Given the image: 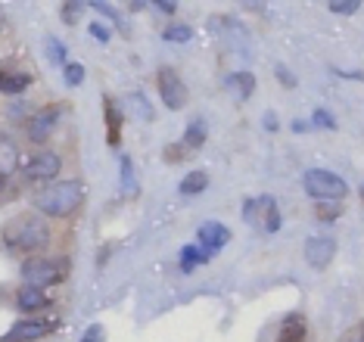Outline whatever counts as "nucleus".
<instances>
[{"label":"nucleus","mask_w":364,"mask_h":342,"mask_svg":"<svg viewBox=\"0 0 364 342\" xmlns=\"http://www.w3.org/2000/svg\"><path fill=\"white\" fill-rule=\"evenodd\" d=\"M0 240L10 252H38L50 243V224H47L44 215H35V212H22V215H13L10 221L0 228Z\"/></svg>","instance_id":"obj_1"},{"label":"nucleus","mask_w":364,"mask_h":342,"mask_svg":"<svg viewBox=\"0 0 364 342\" xmlns=\"http://www.w3.org/2000/svg\"><path fill=\"white\" fill-rule=\"evenodd\" d=\"M81 203H85V187L81 181H56V183H47L44 190H38L31 196V205L38 208L44 218H69L75 215Z\"/></svg>","instance_id":"obj_2"},{"label":"nucleus","mask_w":364,"mask_h":342,"mask_svg":"<svg viewBox=\"0 0 364 342\" xmlns=\"http://www.w3.org/2000/svg\"><path fill=\"white\" fill-rule=\"evenodd\" d=\"M69 277V258L65 255H53V258H28L22 262V280L26 287H35V289H47V287H60Z\"/></svg>","instance_id":"obj_3"},{"label":"nucleus","mask_w":364,"mask_h":342,"mask_svg":"<svg viewBox=\"0 0 364 342\" xmlns=\"http://www.w3.org/2000/svg\"><path fill=\"white\" fill-rule=\"evenodd\" d=\"M302 187L318 203H339V199H346V193H349V183L327 169H309L302 174Z\"/></svg>","instance_id":"obj_4"},{"label":"nucleus","mask_w":364,"mask_h":342,"mask_svg":"<svg viewBox=\"0 0 364 342\" xmlns=\"http://www.w3.org/2000/svg\"><path fill=\"white\" fill-rule=\"evenodd\" d=\"M243 218L259 228L264 233H277L280 230V208L274 196H255L243 203Z\"/></svg>","instance_id":"obj_5"},{"label":"nucleus","mask_w":364,"mask_h":342,"mask_svg":"<svg viewBox=\"0 0 364 342\" xmlns=\"http://www.w3.org/2000/svg\"><path fill=\"white\" fill-rule=\"evenodd\" d=\"M156 87H159V97H162V103H165V109H171V112H181L187 106V85H184V78L178 75V69H171V65H162L159 72H156Z\"/></svg>","instance_id":"obj_6"},{"label":"nucleus","mask_w":364,"mask_h":342,"mask_svg":"<svg viewBox=\"0 0 364 342\" xmlns=\"http://www.w3.org/2000/svg\"><path fill=\"white\" fill-rule=\"evenodd\" d=\"M53 330H60V321L26 318V321H16L13 327L4 333V342H38V339L50 336Z\"/></svg>","instance_id":"obj_7"},{"label":"nucleus","mask_w":364,"mask_h":342,"mask_svg":"<svg viewBox=\"0 0 364 342\" xmlns=\"http://www.w3.org/2000/svg\"><path fill=\"white\" fill-rule=\"evenodd\" d=\"M60 171H63L60 153H38L22 165V178H26L28 183H50Z\"/></svg>","instance_id":"obj_8"},{"label":"nucleus","mask_w":364,"mask_h":342,"mask_svg":"<svg viewBox=\"0 0 364 342\" xmlns=\"http://www.w3.org/2000/svg\"><path fill=\"white\" fill-rule=\"evenodd\" d=\"M63 109H65L63 103H50V106H44V109H38L35 115H31V119L26 122V134H28L31 144H44V140L53 134Z\"/></svg>","instance_id":"obj_9"},{"label":"nucleus","mask_w":364,"mask_h":342,"mask_svg":"<svg viewBox=\"0 0 364 342\" xmlns=\"http://www.w3.org/2000/svg\"><path fill=\"white\" fill-rule=\"evenodd\" d=\"M302 252H305V262H309L314 271H324L336 258V240L327 237V233H321V237H309Z\"/></svg>","instance_id":"obj_10"},{"label":"nucleus","mask_w":364,"mask_h":342,"mask_svg":"<svg viewBox=\"0 0 364 342\" xmlns=\"http://www.w3.org/2000/svg\"><path fill=\"white\" fill-rule=\"evenodd\" d=\"M196 240H200V249H205L209 255H215L218 249H225L230 243V230L221 221H205L200 230H196Z\"/></svg>","instance_id":"obj_11"},{"label":"nucleus","mask_w":364,"mask_h":342,"mask_svg":"<svg viewBox=\"0 0 364 342\" xmlns=\"http://www.w3.org/2000/svg\"><path fill=\"white\" fill-rule=\"evenodd\" d=\"M225 90L237 103H246L252 94H255V75L252 72H234L225 78Z\"/></svg>","instance_id":"obj_12"},{"label":"nucleus","mask_w":364,"mask_h":342,"mask_svg":"<svg viewBox=\"0 0 364 342\" xmlns=\"http://www.w3.org/2000/svg\"><path fill=\"white\" fill-rule=\"evenodd\" d=\"M103 119H106V144L119 146L122 140V109L115 97H103Z\"/></svg>","instance_id":"obj_13"},{"label":"nucleus","mask_w":364,"mask_h":342,"mask_svg":"<svg viewBox=\"0 0 364 342\" xmlns=\"http://www.w3.org/2000/svg\"><path fill=\"white\" fill-rule=\"evenodd\" d=\"M16 308L19 311H44V308H50V299H47L44 289H35V287H22L19 293H16Z\"/></svg>","instance_id":"obj_14"},{"label":"nucleus","mask_w":364,"mask_h":342,"mask_svg":"<svg viewBox=\"0 0 364 342\" xmlns=\"http://www.w3.org/2000/svg\"><path fill=\"white\" fill-rule=\"evenodd\" d=\"M305 336H309V324H305L302 314H299V311L287 314L284 324H280L277 342H305Z\"/></svg>","instance_id":"obj_15"},{"label":"nucleus","mask_w":364,"mask_h":342,"mask_svg":"<svg viewBox=\"0 0 364 342\" xmlns=\"http://www.w3.org/2000/svg\"><path fill=\"white\" fill-rule=\"evenodd\" d=\"M19 169V146H16V140L10 134H4L0 131V174H10Z\"/></svg>","instance_id":"obj_16"},{"label":"nucleus","mask_w":364,"mask_h":342,"mask_svg":"<svg viewBox=\"0 0 364 342\" xmlns=\"http://www.w3.org/2000/svg\"><path fill=\"white\" fill-rule=\"evenodd\" d=\"M122 106H125V109L134 115L137 122H153V115H156L153 106H150V100L140 94V90H131V94L122 97Z\"/></svg>","instance_id":"obj_17"},{"label":"nucleus","mask_w":364,"mask_h":342,"mask_svg":"<svg viewBox=\"0 0 364 342\" xmlns=\"http://www.w3.org/2000/svg\"><path fill=\"white\" fill-rule=\"evenodd\" d=\"M31 85L28 72H0V94H22Z\"/></svg>","instance_id":"obj_18"},{"label":"nucleus","mask_w":364,"mask_h":342,"mask_svg":"<svg viewBox=\"0 0 364 342\" xmlns=\"http://www.w3.org/2000/svg\"><path fill=\"white\" fill-rule=\"evenodd\" d=\"M203 144H205V122H203V119H196V122H190V124H187L181 146H184L187 153H193V149H200Z\"/></svg>","instance_id":"obj_19"},{"label":"nucleus","mask_w":364,"mask_h":342,"mask_svg":"<svg viewBox=\"0 0 364 342\" xmlns=\"http://www.w3.org/2000/svg\"><path fill=\"white\" fill-rule=\"evenodd\" d=\"M209 252H205V249H200V246H184V249H181V271H193L196 268V264H205V262H209Z\"/></svg>","instance_id":"obj_20"},{"label":"nucleus","mask_w":364,"mask_h":342,"mask_svg":"<svg viewBox=\"0 0 364 342\" xmlns=\"http://www.w3.org/2000/svg\"><path fill=\"white\" fill-rule=\"evenodd\" d=\"M205 187H209V174H205V171H190V174H187V178H184V181H181V183H178V190H181V193H184V196L203 193V190H205Z\"/></svg>","instance_id":"obj_21"},{"label":"nucleus","mask_w":364,"mask_h":342,"mask_svg":"<svg viewBox=\"0 0 364 342\" xmlns=\"http://www.w3.org/2000/svg\"><path fill=\"white\" fill-rule=\"evenodd\" d=\"M119 174H122V187H125V196H134V193H137V178H134V165H131V156H122Z\"/></svg>","instance_id":"obj_22"},{"label":"nucleus","mask_w":364,"mask_h":342,"mask_svg":"<svg viewBox=\"0 0 364 342\" xmlns=\"http://www.w3.org/2000/svg\"><path fill=\"white\" fill-rule=\"evenodd\" d=\"M44 50H47V60H50L53 65H65V47H63V41H60V38L47 35Z\"/></svg>","instance_id":"obj_23"},{"label":"nucleus","mask_w":364,"mask_h":342,"mask_svg":"<svg viewBox=\"0 0 364 342\" xmlns=\"http://www.w3.org/2000/svg\"><path fill=\"white\" fill-rule=\"evenodd\" d=\"M85 65L81 63H65L63 65V78H65V85H72V87H78V85H85Z\"/></svg>","instance_id":"obj_24"},{"label":"nucleus","mask_w":364,"mask_h":342,"mask_svg":"<svg viewBox=\"0 0 364 342\" xmlns=\"http://www.w3.org/2000/svg\"><path fill=\"white\" fill-rule=\"evenodd\" d=\"M165 41H175V44H187L190 38H193V28L190 25H168V28L162 31Z\"/></svg>","instance_id":"obj_25"},{"label":"nucleus","mask_w":364,"mask_h":342,"mask_svg":"<svg viewBox=\"0 0 364 342\" xmlns=\"http://www.w3.org/2000/svg\"><path fill=\"white\" fill-rule=\"evenodd\" d=\"M327 10L330 13H339V16H352V13L361 10V4H358V0H330Z\"/></svg>","instance_id":"obj_26"},{"label":"nucleus","mask_w":364,"mask_h":342,"mask_svg":"<svg viewBox=\"0 0 364 342\" xmlns=\"http://www.w3.org/2000/svg\"><path fill=\"white\" fill-rule=\"evenodd\" d=\"M60 10H63L60 16H63V22H65V25H75V22H78V16H81V10H85V4H78V0H75V4H63Z\"/></svg>","instance_id":"obj_27"},{"label":"nucleus","mask_w":364,"mask_h":342,"mask_svg":"<svg viewBox=\"0 0 364 342\" xmlns=\"http://www.w3.org/2000/svg\"><path fill=\"white\" fill-rule=\"evenodd\" d=\"M78 342H106V330L100 327V324H90V327L85 330V336H81Z\"/></svg>","instance_id":"obj_28"},{"label":"nucleus","mask_w":364,"mask_h":342,"mask_svg":"<svg viewBox=\"0 0 364 342\" xmlns=\"http://www.w3.org/2000/svg\"><path fill=\"white\" fill-rule=\"evenodd\" d=\"M184 156H187V149L175 144V146H165V162H171V165H178V162H184Z\"/></svg>","instance_id":"obj_29"},{"label":"nucleus","mask_w":364,"mask_h":342,"mask_svg":"<svg viewBox=\"0 0 364 342\" xmlns=\"http://www.w3.org/2000/svg\"><path fill=\"white\" fill-rule=\"evenodd\" d=\"M90 10H97L100 16H106V19H112V22H122V19H119V13L112 10V4H103V0H94V4H90Z\"/></svg>","instance_id":"obj_30"},{"label":"nucleus","mask_w":364,"mask_h":342,"mask_svg":"<svg viewBox=\"0 0 364 342\" xmlns=\"http://www.w3.org/2000/svg\"><path fill=\"white\" fill-rule=\"evenodd\" d=\"M339 212H343L339 205H327V203H321V205H318V212H314V215H318L321 221H333V218H339Z\"/></svg>","instance_id":"obj_31"},{"label":"nucleus","mask_w":364,"mask_h":342,"mask_svg":"<svg viewBox=\"0 0 364 342\" xmlns=\"http://www.w3.org/2000/svg\"><path fill=\"white\" fill-rule=\"evenodd\" d=\"M311 122H314V124H321V128H336V119H333V115H330L327 109H314Z\"/></svg>","instance_id":"obj_32"},{"label":"nucleus","mask_w":364,"mask_h":342,"mask_svg":"<svg viewBox=\"0 0 364 342\" xmlns=\"http://www.w3.org/2000/svg\"><path fill=\"white\" fill-rule=\"evenodd\" d=\"M339 342H364V324H355L352 330H346Z\"/></svg>","instance_id":"obj_33"},{"label":"nucleus","mask_w":364,"mask_h":342,"mask_svg":"<svg viewBox=\"0 0 364 342\" xmlns=\"http://www.w3.org/2000/svg\"><path fill=\"white\" fill-rule=\"evenodd\" d=\"M13 183H10V178H6V174H0V205L6 203V199H13Z\"/></svg>","instance_id":"obj_34"},{"label":"nucleus","mask_w":364,"mask_h":342,"mask_svg":"<svg viewBox=\"0 0 364 342\" xmlns=\"http://www.w3.org/2000/svg\"><path fill=\"white\" fill-rule=\"evenodd\" d=\"M90 38H97L100 44H109V28L100 25V22H94V25H90Z\"/></svg>","instance_id":"obj_35"},{"label":"nucleus","mask_w":364,"mask_h":342,"mask_svg":"<svg viewBox=\"0 0 364 342\" xmlns=\"http://www.w3.org/2000/svg\"><path fill=\"white\" fill-rule=\"evenodd\" d=\"M277 78L284 81V87H296V78H293V75H289V72L284 69V65H277Z\"/></svg>","instance_id":"obj_36"},{"label":"nucleus","mask_w":364,"mask_h":342,"mask_svg":"<svg viewBox=\"0 0 364 342\" xmlns=\"http://www.w3.org/2000/svg\"><path fill=\"white\" fill-rule=\"evenodd\" d=\"M156 6H159L162 13H175L178 10V4H168V0H156Z\"/></svg>","instance_id":"obj_37"},{"label":"nucleus","mask_w":364,"mask_h":342,"mask_svg":"<svg viewBox=\"0 0 364 342\" xmlns=\"http://www.w3.org/2000/svg\"><path fill=\"white\" fill-rule=\"evenodd\" d=\"M264 128H271V131L277 128V119H274V115H264Z\"/></svg>","instance_id":"obj_38"},{"label":"nucleus","mask_w":364,"mask_h":342,"mask_svg":"<svg viewBox=\"0 0 364 342\" xmlns=\"http://www.w3.org/2000/svg\"><path fill=\"white\" fill-rule=\"evenodd\" d=\"M358 196H361V205H364V187H361V190H358Z\"/></svg>","instance_id":"obj_39"}]
</instances>
